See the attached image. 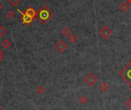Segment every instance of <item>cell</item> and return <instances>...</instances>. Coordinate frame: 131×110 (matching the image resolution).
Wrapping results in <instances>:
<instances>
[{"label": "cell", "mask_w": 131, "mask_h": 110, "mask_svg": "<svg viewBox=\"0 0 131 110\" xmlns=\"http://www.w3.org/2000/svg\"><path fill=\"white\" fill-rule=\"evenodd\" d=\"M7 1L9 2V4H10L12 6L16 7L19 3H21V1H22V0H7Z\"/></svg>", "instance_id": "obj_13"}, {"label": "cell", "mask_w": 131, "mask_h": 110, "mask_svg": "<svg viewBox=\"0 0 131 110\" xmlns=\"http://www.w3.org/2000/svg\"><path fill=\"white\" fill-rule=\"evenodd\" d=\"M0 62H1V59H0Z\"/></svg>", "instance_id": "obj_26"}, {"label": "cell", "mask_w": 131, "mask_h": 110, "mask_svg": "<svg viewBox=\"0 0 131 110\" xmlns=\"http://www.w3.org/2000/svg\"><path fill=\"white\" fill-rule=\"evenodd\" d=\"M100 35L105 40L108 39L111 35H112V30L107 26V25H104L99 31Z\"/></svg>", "instance_id": "obj_4"}, {"label": "cell", "mask_w": 131, "mask_h": 110, "mask_svg": "<svg viewBox=\"0 0 131 110\" xmlns=\"http://www.w3.org/2000/svg\"><path fill=\"white\" fill-rule=\"evenodd\" d=\"M38 20L43 25H45L53 17V12L45 5H43L37 12V16Z\"/></svg>", "instance_id": "obj_1"}, {"label": "cell", "mask_w": 131, "mask_h": 110, "mask_svg": "<svg viewBox=\"0 0 131 110\" xmlns=\"http://www.w3.org/2000/svg\"><path fill=\"white\" fill-rule=\"evenodd\" d=\"M1 45H2V47L3 49H9V48L11 47L12 43H11V42H10L8 39H5L4 40H2V41L1 42Z\"/></svg>", "instance_id": "obj_8"}, {"label": "cell", "mask_w": 131, "mask_h": 110, "mask_svg": "<svg viewBox=\"0 0 131 110\" xmlns=\"http://www.w3.org/2000/svg\"><path fill=\"white\" fill-rule=\"evenodd\" d=\"M84 82L91 87L94 86L98 82V78L93 73H90L84 77Z\"/></svg>", "instance_id": "obj_3"}, {"label": "cell", "mask_w": 131, "mask_h": 110, "mask_svg": "<svg viewBox=\"0 0 131 110\" xmlns=\"http://www.w3.org/2000/svg\"><path fill=\"white\" fill-rule=\"evenodd\" d=\"M130 93H131V86H130Z\"/></svg>", "instance_id": "obj_23"}, {"label": "cell", "mask_w": 131, "mask_h": 110, "mask_svg": "<svg viewBox=\"0 0 131 110\" xmlns=\"http://www.w3.org/2000/svg\"><path fill=\"white\" fill-rule=\"evenodd\" d=\"M33 110H38V109H33Z\"/></svg>", "instance_id": "obj_25"}, {"label": "cell", "mask_w": 131, "mask_h": 110, "mask_svg": "<svg viewBox=\"0 0 131 110\" xmlns=\"http://www.w3.org/2000/svg\"><path fill=\"white\" fill-rule=\"evenodd\" d=\"M6 16H7V18H8V19H14V18H15V12H14L13 10H9V11H8V12L6 13Z\"/></svg>", "instance_id": "obj_14"}, {"label": "cell", "mask_w": 131, "mask_h": 110, "mask_svg": "<svg viewBox=\"0 0 131 110\" xmlns=\"http://www.w3.org/2000/svg\"><path fill=\"white\" fill-rule=\"evenodd\" d=\"M61 33H62L63 35H64V36H66V37H68V36L71 34V29H70L68 26H65V27L62 29Z\"/></svg>", "instance_id": "obj_10"}, {"label": "cell", "mask_w": 131, "mask_h": 110, "mask_svg": "<svg viewBox=\"0 0 131 110\" xmlns=\"http://www.w3.org/2000/svg\"><path fill=\"white\" fill-rule=\"evenodd\" d=\"M7 33V30L4 26H0V37H3Z\"/></svg>", "instance_id": "obj_17"}, {"label": "cell", "mask_w": 131, "mask_h": 110, "mask_svg": "<svg viewBox=\"0 0 131 110\" xmlns=\"http://www.w3.org/2000/svg\"><path fill=\"white\" fill-rule=\"evenodd\" d=\"M125 105H126V106H127V107H128V108H131V99H127V100L125 102Z\"/></svg>", "instance_id": "obj_18"}, {"label": "cell", "mask_w": 131, "mask_h": 110, "mask_svg": "<svg viewBox=\"0 0 131 110\" xmlns=\"http://www.w3.org/2000/svg\"><path fill=\"white\" fill-rule=\"evenodd\" d=\"M54 49L55 50L59 53L64 52L68 49V45L64 40H59L54 44Z\"/></svg>", "instance_id": "obj_5"}, {"label": "cell", "mask_w": 131, "mask_h": 110, "mask_svg": "<svg viewBox=\"0 0 131 110\" xmlns=\"http://www.w3.org/2000/svg\"><path fill=\"white\" fill-rule=\"evenodd\" d=\"M127 2H128L129 3H131V0H127Z\"/></svg>", "instance_id": "obj_21"}, {"label": "cell", "mask_w": 131, "mask_h": 110, "mask_svg": "<svg viewBox=\"0 0 131 110\" xmlns=\"http://www.w3.org/2000/svg\"><path fill=\"white\" fill-rule=\"evenodd\" d=\"M25 13L26 15H30V16L33 17V18H35V17L37 16V12L35 10L34 8H32V7H31V6H29L28 8H26Z\"/></svg>", "instance_id": "obj_7"}, {"label": "cell", "mask_w": 131, "mask_h": 110, "mask_svg": "<svg viewBox=\"0 0 131 110\" xmlns=\"http://www.w3.org/2000/svg\"><path fill=\"white\" fill-rule=\"evenodd\" d=\"M3 56H4V52H3V51H2V50L0 49V59H1V60H2V59Z\"/></svg>", "instance_id": "obj_19"}, {"label": "cell", "mask_w": 131, "mask_h": 110, "mask_svg": "<svg viewBox=\"0 0 131 110\" xmlns=\"http://www.w3.org/2000/svg\"><path fill=\"white\" fill-rule=\"evenodd\" d=\"M129 8H130V5H129L127 2H122V3L120 5V9H121L122 12H127V10H128Z\"/></svg>", "instance_id": "obj_9"}, {"label": "cell", "mask_w": 131, "mask_h": 110, "mask_svg": "<svg viewBox=\"0 0 131 110\" xmlns=\"http://www.w3.org/2000/svg\"><path fill=\"white\" fill-rule=\"evenodd\" d=\"M36 92H37V93H38V94H43V93L45 92V89L44 88V86H38V87H37V89H36Z\"/></svg>", "instance_id": "obj_16"}, {"label": "cell", "mask_w": 131, "mask_h": 110, "mask_svg": "<svg viewBox=\"0 0 131 110\" xmlns=\"http://www.w3.org/2000/svg\"><path fill=\"white\" fill-rule=\"evenodd\" d=\"M18 12H20V14H21V21L24 24H25V25H31V22L34 21V19H35V18H33V17H31V16H30V15H26L25 12H21L19 9H18Z\"/></svg>", "instance_id": "obj_6"}, {"label": "cell", "mask_w": 131, "mask_h": 110, "mask_svg": "<svg viewBox=\"0 0 131 110\" xmlns=\"http://www.w3.org/2000/svg\"><path fill=\"white\" fill-rule=\"evenodd\" d=\"M68 39L72 43H74L78 41V36L75 35V34H71L69 36H68Z\"/></svg>", "instance_id": "obj_12"}, {"label": "cell", "mask_w": 131, "mask_h": 110, "mask_svg": "<svg viewBox=\"0 0 131 110\" xmlns=\"http://www.w3.org/2000/svg\"><path fill=\"white\" fill-rule=\"evenodd\" d=\"M118 76H120L126 83L131 86V61L118 72Z\"/></svg>", "instance_id": "obj_2"}, {"label": "cell", "mask_w": 131, "mask_h": 110, "mask_svg": "<svg viewBox=\"0 0 131 110\" xmlns=\"http://www.w3.org/2000/svg\"><path fill=\"white\" fill-rule=\"evenodd\" d=\"M2 8V3L0 2V10H1Z\"/></svg>", "instance_id": "obj_20"}, {"label": "cell", "mask_w": 131, "mask_h": 110, "mask_svg": "<svg viewBox=\"0 0 131 110\" xmlns=\"http://www.w3.org/2000/svg\"><path fill=\"white\" fill-rule=\"evenodd\" d=\"M0 110H4V109H2V107L0 106Z\"/></svg>", "instance_id": "obj_22"}, {"label": "cell", "mask_w": 131, "mask_h": 110, "mask_svg": "<svg viewBox=\"0 0 131 110\" xmlns=\"http://www.w3.org/2000/svg\"><path fill=\"white\" fill-rule=\"evenodd\" d=\"M44 1H48V0H44Z\"/></svg>", "instance_id": "obj_24"}, {"label": "cell", "mask_w": 131, "mask_h": 110, "mask_svg": "<svg viewBox=\"0 0 131 110\" xmlns=\"http://www.w3.org/2000/svg\"><path fill=\"white\" fill-rule=\"evenodd\" d=\"M88 99L87 96H84V95H82V96H81L79 97V103L81 104H85V103H88Z\"/></svg>", "instance_id": "obj_15"}, {"label": "cell", "mask_w": 131, "mask_h": 110, "mask_svg": "<svg viewBox=\"0 0 131 110\" xmlns=\"http://www.w3.org/2000/svg\"><path fill=\"white\" fill-rule=\"evenodd\" d=\"M109 88H110V86H109L107 83H105V82L101 83V84L100 85V86H99V89H100L101 91L104 92V93L107 92V91L109 89Z\"/></svg>", "instance_id": "obj_11"}, {"label": "cell", "mask_w": 131, "mask_h": 110, "mask_svg": "<svg viewBox=\"0 0 131 110\" xmlns=\"http://www.w3.org/2000/svg\"><path fill=\"white\" fill-rule=\"evenodd\" d=\"M129 110H131V109H129Z\"/></svg>", "instance_id": "obj_27"}]
</instances>
